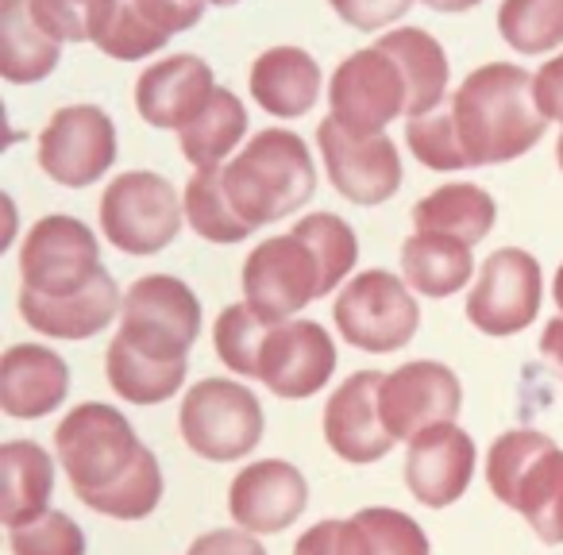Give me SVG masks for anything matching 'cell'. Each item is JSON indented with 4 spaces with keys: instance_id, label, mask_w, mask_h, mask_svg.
Returning a JSON list of instances; mask_svg holds the SVG:
<instances>
[{
    "instance_id": "16",
    "label": "cell",
    "mask_w": 563,
    "mask_h": 555,
    "mask_svg": "<svg viewBox=\"0 0 563 555\" xmlns=\"http://www.w3.org/2000/svg\"><path fill=\"white\" fill-rule=\"evenodd\" d=\"M336 370V344L317 321H286L274 324L258 363V382L286 401L309 398L324 390Z\"/></svg>"
},
{
    "instance_id": "6",
    "label": "cell",
    "mask_w": 563,
    "mask_h": 555,
    "mask_svg": "<svg viewBox=\"0 0 563 555\" xmlns=\"http://www.w3.org/2000/svg\"><path fill=\"white\" fill-rule=\"evenodd\" d=\"M181 204L178 189L151 170L120 174L101 197V232L112 247L128 255H158L170 247L181 232Z\"/></svg>"
},
{
    "instance_id": "28",
    "label": "cell",
    "mask_w": 563,
    "mask_h": 555,
    "mask_svg": "<svg viewBox=\"0 0 563 555\" xmlns=\"http://www.w3.org/2000/svg\"><path fill=\"white\" fill-rule=\"evenodd\" d=\"M475 270L467 243L444 240V235H421L413 232L401 243V274H406L409 290L424 298H452L463 290V282Z\"/></svg>"
},
{
    "instance_id": "30",
    "label": "cell",
    "mask_w": 563,
    "mask_h": 555,
    "mask_svg": "<svg viewBox=\"0 0 563 555\" xmlns=\"http://www.w3.org/2000/svg\"><path fill=\"white\" fill-rule=\"evenodd\" d=\"M104 370H109L112 390L132 406H158V401L174 398L186 382V363H158L151 355L135 352L124 336L109 344Z\"/></svg>"
},
{
    "instance_id": "36",
    "label": "cell",
    "mask_w": 563,
    "mask_h": 555,
    "mask_svg": "<svg viewBox=\"0 0 563 555\" xmlns=\"http://www.w3.org/2000/svg\"><path fill=\"white\" fill-rule=\"evenodd\" d=\"M158 498H163V470H158L155 452H143L140 463L132 467V475L89 509L101 517H117V521H143V517L155 513Z\"/></svg>"
},
{
    "instance_id": "7",
    "label": "cell",
    "mask_w": 563,
    "mask_h": 555,
    "mask_svg": "<svg viewBox=\"0 0 563 555\" xmlns=\"http://www.w3.org/2000/svg\"><path fill=\"white\" fill-rule=\"evenodd\" d=\"M197 332H201V306L174 274H147L124 293V321L117 336H124L135 352L158 363H186Z\"/></svg>"
},
{
    "instance_id": "49",
    "label": "cell",
    "mask_w": 563,
    "mask_h": 555,
    "mask_svg": "<svg viewBox=\"0 0 563 555\" xmlns=\"http://www.w3.org/2000/svg\"><path fill=\"white\" fill-rule=\"evenodd\" d=\"M555 163H560V170H563V135H560V147H555Z\"/></svg>"
},
{
    "instance_id": "40",
    "label": "cell",
    "mask_w": 563,
    "mask_h": 555,
    "mask_svg": "<svg viewBox=\"0 0 563 555\" xmlns=\"http://www.w3.org/2000/svg\"><path fill=\"white\" fill-rule=\"evenodd\" d=\"M32 16L55 43H86L97 32L104 0H27Z\"/></svg>"
},
{
    "instance_id": "32",
    "label": "cell",
    "mask_w": 563,
    "mask_h": 555,
    "mask_svg": "<svg viewBox=\"0 0 563 555\" xmlns=\"http://www.w3.org/2000/svg\"><path fill=\"white\" fill-rule=\"evenodd\" d=\"M93 43L109 58L135 63V58H147V55H155V51H163L166 43H170V35L151 27L135 0H104L101 16H97Z\"/></svg>"
},
{
    "instance_id": "11",
    "label": "cell",
    "mask_w": 563,
    "mask_h": 555,
    "mask_svg": "<svg viewBox=\"0 0 563 555\" xmlns=\"http://www.w3.org/2000/svg\"><path fill=\"white\" fill-rule=\"evenodd\" d=\"M101 270V243L78 217H43L20 247L24 290L43 298H70Z\"/></svg>"
},
{
    "instance_id": "42",
    "label": "cell",
    "mask_w": 563,
    "mask_h": 555,
    "mask_svg": "<svg viewBox=\"0 0 563 555\" xmlns=\"http://www.w3.org/2000/svg\"><path fill=\"white\" fill-rule=\"evenodd\" d=\"M336 16L344 24H352L355 32H378V27H390L413 9V0H329Z\"/></svg>"
},
{
    "instance_id": "37",
    "label": "cell",
    "mask_w": 563,
    "mask_h": 555,
    "mask_svg": "<svg viewBox=\"0 0 563 555\" xmlns=\"http://www.w3.org/2000/svg\"><path fill=\"white\" fill-rule=\"evenodd\" d=\"M9 547L12 555H86V532L74 517L47 509L35 521L9 529Z\"/></svg>"
},
{
    "instance_id": "47",
    "label": "cell",
    "mask_w": 563,
    "mask_h": 555,
    "mask_svg": "<svg viewBox=\"0 0 563 555\" xmlns=\"http://www.w3.org/2000/svg\"><path fill=\"white\" fill-rule=\"evenodd\" d=\"M424 4L437 12H463V9H475L478 0H424Z\"/></svg>"
},
{
    "instance_id": "25",
    "label": "cell",
    "mask_w": 563,
    "mask_h": 555,
    "mask_svg": "<svg viewBox=\"0 0 563 555\" xmlns=\"http://www.w3.org/2000/svg\"><path fill=\"white\" fill-rule=\"evenodd\" d=\"M55 490V463L32 440L0 447V521L16 529L47 513Z\"/></svg>"
},
{
    "instance_id": "31",
    "label": "cell",
    "mask_w": 563,
    "mask_h": 555,
    "mask_svg": "<svg viewBox=\"0 0 563 555\" xmlns=\"http://www.w3.org/2000/svg\"><path fill=\"white\" fill-rule=\"evenodd\" d=\"M186 220L201 240L209 243H240L251 235L243 217L232 209V197L224 186V166L197 170L186 186Z\"/></svg>"
},
{
    "instance_id": "33",
    "label": "cell",
    "mask_w": 563,
    "mask_h": 555,
    "mask_svg": "<svg viewBox=\"0 0 563 555\" xmlns=\"http://www.w3.org/2000/svg\"><path fill=\"white\" fill-rule=\"evenodd\" d=\"M498 32L521 55H544L563 43V0H501Z\"/></svg>"
},
{
    "instance_id": "10",
    "label": "cell",
    "mask_w": 563,
    "mask_h": 555,
    "mask_svg": "<svg viewBox=\"0 0 563 555\" xmlns=\"http://www.w3.org/2000/svg\"><path fill=\"white\" fill-rule=\"evenodd\" d=\"M243 293L266 324H286L309 301L324 298V274L313 247L298 232L263 240L243 263Z\"/></svg>"
},
{
    "instance_id": "29",
    "label": "cell",
    "mask_w": 563,
    "mask_h": 555,
    "mask_svg": "<svg viewBox=\"0 0 563 555\" xmlns=\"http://www.w3.org/2000/svg\"><path fill=\"white\" fill-rule=\"evenodd\" d=\"M243 135H247V109L235 93L217 89L212 101L201 109V116L189 120L178 132V143L186 163H194L197 170H217L240 147Z\"/></svg>"
},
{
    "instance_id": "22",
    "label": "cell",
    "mask_w": 563,
    "mask_h": 555,
    "mask_svg": "<svg viewBox=\"0 0 563 555\" xmlns=\"http://www.w3.org/2000/svg\"><path fill=\"white\" fill-rule=\"evenodd\" d=\"M117 313L124 309H120V286L112 282L109 270H101L86 290L70 298H43L32 290L20 293V317L51 340H89L109 329Z\"/></svg>"
},
{
    "instance_id": "17",
    "label": "cell",
    "mask_w": 563,
    "mask_h": 555,
    "mask_svg": "<svg viewBox=\"0 0 563 555\" xmlns=\"http://www.w3.org/2000/svg\"><path fill=\"white\" fill-rule=\"evenodd\" d=\"M383 382L378 370L352 375L324 406V440L344 463H375L390 452L398 440L383 424Z\"/></svg>"
},
{
    "instance_id": "15",
    "label": "cell",
    "mask_w": 563,
    "mask_h": 555,
    "mask_svg": "<svg viewBox=\"0 0 563 555\" xmlns=\"http://www.w3.org/2000/svg\"><path fill=\"white\" fill-rule=\"evenodd\" d=\"M317 143H321L332 186L352 204H383L398 193L401 155H398V147H394V140H386V135L355 140V135H347L344 127L329 116L317 127Z\"/></svg>"
},
{
    "instance_id": "14",
    "label": "cell",
    "mask_w": 563,
    "mask_h": 555,
    "mask_svg": "<svg viewBox=\"0 0 563 555\" xmlns=\"http://www.w3.org/2000/svg\"><path fill=\"white\" fill-rule=\"evenodd\" d=\"M383 424L394 440H413L424 429L455 424L463 406L460 378L444 363L417 359L386 375L383 382Z\"/></svg>"
},
{
    "instance_id": "26",
    "label": "cell",
    "mask_w": 563,
    "mask_h": 555,
    "mask_svg": "<svg viewBox=\"0 0 563 555\" xmlns=\"http://www.w3.org/2000/svg\"><path fill=\"white\" fill-rule=\"evenodd\" d=\"M58 47L32 16L27 0H0V74L12 86H27V81H43L55 74Z\"/></svg>"
},
{
    "instance_id": "4",
    "label": "cell",
    "mask_w": 563,
    "mask_h": 555,
    "mask_svg": "<svg viewBox=\"0 0 563 555\" xmlns=\"http://www.w3.org/2000/svg\"><path fill=\"white\" fill-rule=\"evenodd\" d=\"M55 447L74 493L86 506L117 490L132 475L140 455L147 452L132 424L124 421V413L104 401H86V406L70 409L55 429Z\"/></svg>"
},
{
    "instance_id": "12",
    "label": "cell",
    "mask_w": 563,
    "mask_h": 555,
    "mask_svg": "<svg viewBox=\"0 0 563 555\" xmlns=\"http://www.w3.org/2000/svg\"><path fill=\"white\" fill-rule=\"evenodd\" d=\"M540 309V263L521 247H501L478 270L467 298V321L478 332L501 340L517 336L537 321Z\"/></svg>"
},
{
    "instance_id": "27",
    "label": "cell",
    "mask_w": 563,
    "mask_h": 555,
    "mask_svg": "<svg viewBox=\"0 0 563 555\" xmlns=\"http://www.w3.org/2000/svg\"><path fill=\"white\" fill-rule=\"evenodd\" d=\"M386 55L398 58L401 74L409 86V112L406 116H424V112L440 109L448 97V55L424 27H401V32H386L378 40Z\"/></svg>"
},
{
    "instance_id": "9",
    "label": "cell",
    "mask_w": 563,
    "mask_h": 555,
    "mask_svg": "<svg viewBox=\"0 0 563 555\" xmlns=\"http://www.w3.org/2000/svg\"><path fill=\"white\" fill-rule=\"evenodd\" d=\"M329 116L355 140L383 135L386 124L409 112V86L398 58L386 55L383 47L355 51L352 58L336 66L329 89Z\"/></svg>"
},
{
    "instance_id": "35",
    "label": "cell",
    "mask_w": 563,
    "mask_h": 555,
    "mask_svg": "<svg viewBox=\"0 0 563 555\" xmlns=\"http://www.w3.org/2000/svg\"><path fill=\"white\" fill-rule=\"evenodd\" d=\"M294 232L313 247L317 263H321V274H324V293H332L340 286V278H347L360 258V240H355L352 224L332 212H313V217H301L294 224Z\"/></svg>"
},
{
    "instance_id": "45",
    "label": "cell",
    "mask_w": 563,
    "mask_h": 555,
    "mask_svg": "<svg viewBox=\"0 0 563 555\" xmlns=\"http://www.w3.org/2000/svg\"><path fill=\"white\" fill-rule=\"evenodd\" d=\"M532 93H537V104L548 120L563 124V55L555 63H544L540 74L532 78Z\"/></svg>"
},
{
    "instance_id": "19",
    "label": "cell",
    "mask_w": 563,
    "mask_h": 555,
    "mask_svg": "<svg viewBox=\"0 0 563 555\" xmlns=\"http://www.w3.org/2000/svg\"><path fill=\"white\" fill-rule=\"evenodd\" d=\"M475 478V440L455 424H437L409 440L406 486L421 506L444 509L467 493Z\"/></svg>"
},
{
    "instance_id": "2",
    "label": "cell",
    "mask_w": 563,
    "mask_h": 555,
    "mask_svg": "<svg viewBox=\"0 0 563 555\" xmlns=\"http://www.w3.org/2000/svg\"><path fill=\"white\" fill-rule=\"evenodd\" d=\"M224 186L232 209L255 232L306 209L309 197L317 193V170L301 135L286 127H266L251 135L247 147L224 166Z\"/></svg>"
},
{
    "instance_id": "48",
    "label": "cell",
    "mask_w": 563,
    "mask_h": 555,
    "mask_svg": "<svg viewBox=\"0 0 563 555\" xmlns=\"http://www.w3.org/2000/svg\"><path fill=\"white\" fill-rule=\"evenodd\" d=\"M552 298H555V309H560L563 317V266L555 270V282H552Z\"/></svg>"
},
{
    "instance_id": "34",
    "label": "cell",
    "mask_w": 563,
    "mask_h": 555,
    "mask_svg": "<svg viewBox=\"0 0 563 555\" xmlns=\"http://www.w3.org/2000/svg\"><path fill=\"white\" fill-rule=\"evenodd\" d=\"M274 324H266L255 309L243 301V306H228L224 313L212 324V347H217L220 363L235 375L258 378V363H263V347L271 336Z\"/></svg>"
},
{
    "instance_id": "5",
    "label": "cell",
    "mask_w": 563,
    "mask_h": 555,
    "mask_svg": "<svg viewBox=\"0 0 563 555\" xmlns=\"http://www.w3.org/2000/svg\"><path fill=\"white\" fill-rule=\"evenodd\" d=\"M181 440L209 463H232L263 440V409L247 386L232 378H205L186 393L178 413Z\"/></svg>"
},
{
    "instance_id": "43",
    "label": "cell",
    "mask_w": 563,
    "mask_h": 555,
    "mask_svg": "<svg viewBox=\"0 0 563 555\" xmlns=\"http://www.w3.org/2000/svg\"><path fill=\"white\" fill-rule=\"evenodd\" d=\"M135 4H140V12L147 16L151 27H158L163 35H178L189 32L201 20L209 0H135Z\"/></svg>"
},
{
    "instance_id": "1",
    "label": "cell",
    "mask_w": 563,
    "mask_h": 555,
    "mask_svg": "<svg viewBox=\"0 0 563 555\" xmlns=\"http://www.w3.org/2000/svg\"><path fill=\"white\" fill-rule=\"evenodd\" d=\"M455 140L471 166H494L525 155L544 135L548 116L540 112L532 78L514 63L478 66L448 97Z\"/></svg>"
},
{
    "instance_id": "38",
    "label": "cell",
    "mask_w": 563,
    "mask_h": 555,
    "mask_svg": "<svg viewBox=\"0 0 563 555\" xmlns=\"http://www.w3.org/2000/svg\"><path fill=\"white\" fill-rule=\"evenodd\" d=\"M406 140H409V151H413L424 166H432V170H467V155H463L460 140H455L448 104L409 120Z\"/></svg>"
},
{
    "instance_id": "44",
    "label": "cell",
    "mask_w": 563,
    "mask_h": 555,
    "mask_svg": "<svg viewBox=\"0 0 563 555\" xmlns=\"http://www.w3.org/2000/svg\"><path fill=\"white\" fill-rule=\"evenodd\" d=\"M189 555H266L263 544L255 540V532L247 529H217L205 532V536L194 540Z\"/></svg>"
},
{
    "instance_id": "13",
    "label": "cell",
    "mask_w": 563,
    "mask_h": 555,
    "mask_svg": "<svg viewBox=\"0 0 563 555\" xmlns=\"http://www.w3.org/2000/svg\"><path fill=\"white\" fill-rule=\"evenodd\" d=\"M117 163V127L97 104H70L40 135V166L66 189L93 186Z\"/></svg>"
},
{
    "instance_id": "41",
    "label": "cell",
    "mask_w": 563,
    "mask_h": 555,
    "mask_svg": "<svg viewBox=\"0 0 563 555\" xmlns=\"http://www.w3.org/2000/svg\"><path fill=\"white\" fill-rule=\"evenodd\" d=\"M360 517L367 521V529L375 532L383 555H429V536L421 532V524L413 517L398 513V509H360Z\"/></svg>"
},
{
    "instance_id": "20",
    "label": "cell",
    "mask_w": 563,
    "mask_h": 555,
    "mask_svg": "<svg viewBox=\"0 0 563 555\" xmlns=\"http://www.w3.org/2000/svg\"><path fill=\"white\" fill-rule=\"evenodd\" d=\"M209 63H201L197 55H174L166 63H155L140 74L135 81V104L140 116L151 127H186L189 120L201 116V109L217 93Z\"/></svg>"
},
{
    "instance_id": "3",
    "label": "cell",
    "mask_w": 563,
    "mask_h": 555,
    "mask_svg": "<svg viewBox=\"0 0 563 555\" xmlns=\"http://www.w3.org/2000/svg\"><path fill=\"white\" fill-rule=\"evenodd\" d=\"M486 482L544 544H563V452L544 432H501L486 455Z\"/></svg>"
},
{
    "instance_id": "46",
    "label": "cell",
    "mask_w": 563,
    "mask_h": 555,
    "mask_svg": "<svg viewBox=\"0 0 563 555\" xmlns=\"http://www.w3.org/2000/svg\"><path fill=\"white\" fill-rule=\"evenodd\" d=\"M540 355L552 363L555 378L563 382V317H555V321L544 329V336H540Z\"/></svg>"
},
{
    "instance_id": "39",
    "label": "cell",
    "mask_w": 563,
    "mask_h": 555,
    "mask_svg": "<svg viewBox=\"0 0 563 555\" xmlns=\"http://www.w3.org/2000/svg\"><path fill=\"white\" fill-rule=\"evenodd\" d=\"M294 555H383L375 532L360 513L352 521H321L294 544Z\"/></svg>"
},
{
    "instance_id": "24",
    "label": "cell",
    "mask_w": 563,
    "mask_h": 555,
    "mask_svg": "<svg viewBox=\"0 0 563 555\" xmlns=\"http://www.w3.org/2000/svg\"><path fill=\"white\" fill-rule=\"evenodd\" d=\"M494 220H498V204L483 186H467V181H452V186L432 189L429 197L413 204V227L421 235H444L455 243H483L490 235Z\"/></svg>"
},
{
    "instance_id": "8",
    "label": "cell",
    "mask_w": 563,
    "mask_h": 555,
    "mask_svg": "<svg viewBox=\"0 0 563 555\" xmlns=\"http://www.w3.org/2000/svg\"><path fill=\"white\" fill-rule=\"evenodd\" d=\"M332 317L340 340L375 355L406 347L421 324V309L409 293V282L394 278L390 270H363L360 278H352L340 290Z\"/></svg>"
},
{
    "instance_id": "50",
    "label": "cell",
    "mask_w": 563,
    "mask_h": 555,
    "mask_svg": "<svg viewBox=\"0 0 563 555\" xmlns=\"http://www.w3.org/2000/svg\"><path fill=\"white\" fill-rule=\"evenodd\" d=\"M209 4H235V0H209Z\"/></svg>"
},
{
    "instance_id": "18",
    "label": "cell",
    "mask_w": 563,
    "mask_h": 555,
    "mask_svg": "<svg viewBox=\"0 0 563 555\" xmlns=\"http://www.w3.org/2000/svg\"><path fill=\"white\" fill-rule=\"evenodd\" d=\"M309 506V486L301 470L286 459H258L235 475L228 509L232 521L247 532L290 529Z\"/></svg>"
},
{
    "instance_id": "23",
    "label": "cell",
    "mask_w": 563,
    "mask_h": 555,
    "mask_svg": "<svg viewBox=\"0 0 563 555\" xmlns=\"http://www.w3.org/2000/svg\"><path fill=\"white\" fill-rule=\"evenodd\" d=\"M251 97L271 116L298 120L321 97V66L301 47H271L251 66Z\"/></svg>"
},
{
    "instance_id": "21",
    "label": "cell",
    "mask_w": 563,
    "mask_h": 555,
    "mask_svg": "<svg viewBox=\"0 0 563 555\" xmlns=\"http://www.w3.org/2000/svg\"><path fill=\"white\" fill-rule=\"evenodd\" d=\"M70 393V367L43 344H16L0 359V409L20 421L55 413Z\"/></svg>"
}]
</instances>
